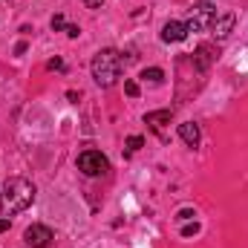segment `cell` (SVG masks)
I'll use <instances>...</instances> for the list:
<instances>
[{
    "label": "cell",
    "mask_w": 248,
    "mask_h": 248,
    "mask_svg": "<svg viewBox=\"0 0 248 248\" xmlns=\"http://www.w3.org/2000/svg\"><path fill=\"white\" fill-rule=\"evenodd\" d=\"M35 182L26 176H9L0 187V214L3 217H15L20 211H26L35 202Z\"/></svg>",
    "instance_id": "cell-1"
},
{
    "label": "cell",
    "mask_w": 248,
    "mask_h": 248,
    "mask_svg": "<svg viewBox=\"0 0 248 248\" xmlns=\"http://www.w3.org/2000/svg\"><path fill=\"white\" fill-rule=\"evenodd\" d=\"M122 63L124 61L116 49H101V52H95V58L90 63L95 84H98V87H113V84L119 81V75H122Z\"/></svg>",
    "instance_id": "cell-2"
},
{
    "label": "cell",
    "mask_w": 248,
    "mask_h": 248,
    "mask_svg": "<svg viewBox=\"0 0 248 248\" xmlns=\"http://www.w3.org/2000/svg\"><path fill=\"white\" fill-rule=\"evenodd\" d=\"M217 6L211 3V0H199V3H193L190 6V17H187V32H205V29H211L214 26V20H217Z\"/></svg>",
    "instance_id": "cell-3"
},
{
    "label": "cell",
    "mask_w": 248,
    "mask_h": 248,
    "mask_svg": "<svg viewBox=\"0 0 248 248\" xmlns=\"http://www.w3.org/2000/svg\"><path fill=\"white\" fill-rule=\"evenodd\" d=\"M78 170H81L84 176L95 179V176H104V173L110 170V162H107V156H104L101 150H84V153L78 156Z\"/></svg>",
    "instance_id": "cell-4"
},
{
    "label": "cell",
    "mask_w": 248,
    "mask_h": 248,
    "mask_svg": "<svg viewBox=\"0 0 248 248\" xmlns=\"http://www.w3.org/2000/svg\"><path fill=\"white\" fill-rule=\"evenodd\" d=\"M52 240H55L52 228H49V225H41V222H35V225H29V228L23 231V243L29 248H49Z\"/></svg>",
    "instance_id": "cell-5"
},
{
    "label": "cell",
    "mask_w": 248,
    "mask_h": 248,
    "mask_svg": "<svg viewBox=\"0 0 248 248\" xmlns=\"http://www.w3.org/2000/svg\"><path fill=\"white\" fill-rule=\"evenodd\" d=\"M185 38H187V26L182 20H168L162 26V41L165 44H182Z\"/></svg>",
    "instance_id": "cell-6"
},
{
    "label": "cell",
    "mask_w": 248,
    "mask_h": 248,
    "mask_svg": "<svg viewBox=\"0 0 248 248\" xmlns=\"http://www.w3.org/2000/svg\"><path fill=\"white\" fill-rule=\"evenodd\" d=\"M234 23H237V15L234 12H225V15H217V20H214V26H211V32H214V38H228L231 35V29H234Z\"/></svg>",
    "instance_id": "cell-7"
},
{
    "label": "cell",
    "mask_w": 248,
    "mask_h": 248,
    "mask_svg": "<svg viewBox=\"0 0 248 248\" xmlns=\"http://www.w3.org/2000/svg\"><path fill=\"white\" fill-rule=\"evenodd\" d=\"M217 58H219V52H217V46H211V44H199L196 52H193V63H196L199 69H208Z\"/></svg>",
    "instance_id": "cell-8"
},
{
    "label": "cell",
    "mask_w": 248,
    "mask_h": 248,
    "mask_svg": "<svg viewBox=\"0 0 248 248\" xmlns=\"http://www.w3.org/2000/svg\"><path fill=\"white\" fill-rule=\"evenodd\" d=\"M179 139L185 141L187 147H199V141H202V130H199V124L196 122L179 124Z\"/></svg>",
    "instance_id": "cell-9"
},
{
    "label": "cell",
    "mask_w": 248,
    "mask_h": 248,
    "mask_svg": "<svg viewBox=\"0 0 248 248\" xmlns=\"http://www.w3.org/2000/svg\"><path fill=\"white\" fill-rule=\"evenodd\" d=\"M173 119V110H156V113H144V124H170Z\"/></svg>",
    "instance_id": "cell-10"
},
{
    "label": "cell",
    "mask_w": 248,
    "mask_h": 248,
    "mask_svg": "<svg viewBox=\"0 0 248 248\" xmlns=\"http://www.w3.org/2000/svg\"><path fill=\"white\" fill-rule=\"evenodd\" d=\"M141 81H150V84H162L165 81V72L159 66H150V69H141Z\"/></svg>",
    "instance_id": "cell-11"
},
{
    "label": "cell",
    "mask_w": 248,
    "mask_h": 248,
    "mask_svg": "<svg viewBox=\"0 0 248 248\" xmlns=\"http://www.w3.org/2000/svg\"><path fill=\"white\" fill-rule=\"evenodd\" d=\"M139 147H144V139L141 136H130L127 139V153H136Z\"/></svg>",
    "instance_id": "cell-12"
},
{
    "label": "cell",
    "mask_w": 248,
    "mask_h": 248,
    "mask_svg": "<svg viewBox=\"0 0 248 248\" xmlns=\"http://www.w3.org/2000/svg\"><path fill=\"white\" fill-rule=\"evenodd\" d=\"M124 93H127L130 98H139V84H136V81H124Z\"/></svg>",
    "instance_id": "cell-13"
},
{
    "label": "cell",
    "mask_w": 248,
    "mask_h": 248,
    "mask_svg": "<svg viewBox=\"0 0 248 248\" xmlns=\"http://www.w3.org/2000/svg\"><path fill=\"white\" fill-rule=\"evenodd\" d=\"M49 26H52V32H61L63 26H66V23H63V15H52V20H49Z\"/></svg>",
    "instance_id": "cell-14"
},
{
    "label": "cell",
    "mask_w": 248,
    "mask_h": 248,
    "mask_svg": "<svg viewBox=\"0 0 248 248\" xmlns=\"http://www.w3.org/2000/svg\"><path fill=\"white\" fill-rule=\"evenodd\" d=\"M193 234H199V222H190L182 228V237H193Z\"/></svg>",
    "instance_id": "cell-15"
},
{
    "label": "cell",
    "mask_w": 248,
    "mask_h": 248,
    "mask_svg": "<svg viewBox=\"0 0 248 248\" xmlns=\"http://www.w3.org/2000/svg\"><path fill=\"white\" fill-rule=\"evenodd\" d=\"M193 217H196V214H193L190 208H182V211L176 214V219H179V222H185V219H193Z\"/></svg>",
    "instance_id": "cell-16"
},
{
    "label": "cell",
    "mask_w": 248,
    "mask_h": 248,
    "mask_svg": "<svg viewBox=\"0 0 248 248\" xmlns=\"http://www.w3.org/2000/svg\"><path fill=\"white\" fill-rule=\"evenodd\" d=\"M46 69H63V61L61 58H52V61H46Z\"/></svg>",
    "instance_id": "cell-17"
},
{
    "label": "cell",
    "mask_w": 248,
    "mask_h": 248,
    "mask_svg": "<svg viewBox=\"0 0 248 248\" xmlns=\"http://www.w3.org/2000/svg\"><path fill=\"white\" fill-rule=\"evenodd\" d=\"M66 35H69V38H78V35H81V29H78L75 23H69V26H66Z\"/></svg>",
    "instance_id": "cell-18"
},
{
    "label": "cell",
    "mask_w": 248,
    "mask_h": 248,
    "mask_svg": "<svg viewBox=\"0 0 248 248\" xmlns=\"http://www.w3.org/2000/svg\"><path fill=\"white\" fill-rule=\"evenodd\" d=\"M84 6H87V9H101L104 0H84Z\"/></svg>",
    "instance_id": "cell-19"
},
{
    "label": "cell",
    "mask_w": 248,
    "mask_h": 248,
    "mask_svg": "<svg viewBox=\"0 0 248 248\" xmlns=\"http://www.w3.org/2000/svg\"><path fill=\"white\" fill-rule=\"evenodd\" d=\"M23 52H26V44H23V41H20V44H17V46H15V55H23Z\"/></svg>",
    "instance_id": "cell-20"
},
{
    "label": "cell",
    "mask_w": 248,
    "mask_h": 248,
    "mask_svg": "<svg viewBox=\"0 0 248 248\" xmlns=\"http://www.w3.org/2000/svg\"><path fill=\"white\" fill-rule=\"evenodd\" d=\"M66 98H69L72 104H78V93H75V90H69V93H66Z\"/></svg>",
    "instance_id": "cell-21"
},
{
    "label": "cell",
    "mask_w": 248,
    "mask_h": 248,
    "mask_svg": "<svg viewBox=\"0 0 248 248\" xmlns=\"http://www.w3.org/2000/svg\"><path fill=\"white\" fill-rule=\"evenodd\" d=\"M3 231H9V219H6V217H0V234H3Z\"/></svg>",
    "instance_id": "cell-22"
}]
</instances>
